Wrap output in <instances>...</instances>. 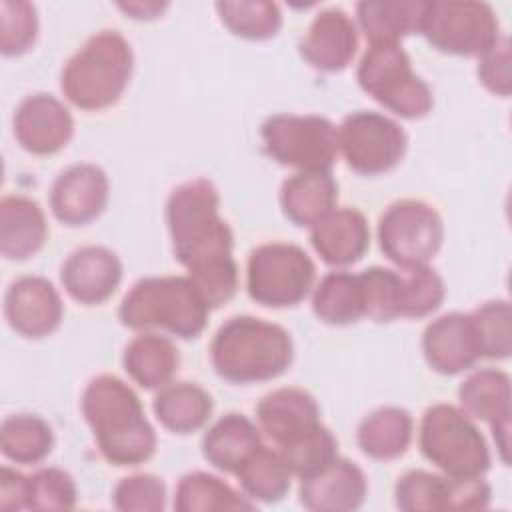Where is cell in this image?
Segmentation results:
<instances>
[{
  "label": "cell",
  "mask_w": 512,
  "mask_h": 512,
  "mask_svg": "<svg viewBox=\"0 0 512 512\" xmlns=\"http://www.w3.org/2000/svg\"><path fill=\"white\" fill-rule=\"evenodd\" d=\"M218 210L220 194L206 178L176 186L166 200L174 258L188 270L210 308L226 304L238 290L234 234Z\"/></svg>",
  "instance_id": "1"
},
{
  "label": "cell",
  "mask_w": 512,
  "mask_h": 512,
  "mask_svg": "<svg viewBox=\"0 0 512 512\" xmlns=\"http://www.w3.org/2000/svg\"><path fill=\"white\" fill-rule=\"evenodd\" d=\"M82 416L94 432L100 454L114 466H138L152 458L156 432L138 394L118 376L100 374L80 400Z\"/></svg>",
  "instance_id": "2"
},
{
  "label": "cell",
  "mask_w": 512,
  "mask_h": 512,
  "mask_svg": "<svg viewBox=\"0 0 512 512\" xmlns=\"http://www.w3.org/2000/svg\"><path fill=\"white\" fill-rule=\"evenodd\" d=\"M294 358L290 334L256 316L226 320L212 338L210 360L216 374L232 384L266 382L284 374Z\"/></svg>",
  "instance_id": "3"
},
{
  "label": "cell",
  "mask_w": 512,
  "mask_h": 512,
  "mask_svg": "<svg viewBox=\"0 0 512 512\" xmlns=\"http://www.w3.org/2000/svg\"><path fill=\"white\" fill-rule=\"evenodd\" d=\"M210 306L188 276H148L122 298L120 322L130 330H166L190 340L204 332Z\"/></svg>",
  "instance_id": "4"
},
{
  "label": "cell",
  "mask_w": 512,
  "mask_h": 512,
  "mask_svg": "<svg viewBox=\"0 0 512 512\" xmlns=\"http://www.w3.org/2000/svg\"><path fill=\"white\" fill-rule=\"evenodd\" d=\"M134 68V54L118 30L92 34L64 64L60 88L80 110H104L120 100Z\"/></svg>",
  "instance_id": "5"
},
{
  "label": "cell",
  "mask_w": 512,
  "mask_h": 512,
  "mask_svg": "<svg viewBox=\"0 0 512 512\" xmlns=\"http://www.w3.org/2000/svg\"><path fill=\"white\" fill-rule=\"evenodd\" d=\"M422 456L450 478H482L490 450L474 420L452 404L430 406L420 422Z\"/></svg>",
  "instance_id": "6"
},
{
  "label": "cell",
  "mask_w": 512,
  "mask_h": 512,
  "mask_svg": "<svg viewBox=\"0 0 512 512\" xmlns=\"http://www.w3.org/2000/svg\"><path fill=\"white\" fill-rule=\"evenodd\" d=\"M356 78L368 96L400 118H424L434 106L430 86L414 72L400 44H370L360 58Z\"/></svg>",
  "instance_id": "7"
},
{
  "label": "cell",
  "mask_w": 512,
  "mask_h": 512,
  "mask_svg": "<svg viewBox=\"0 0 512 512\" xmlns=\"http://www.w3.org/2000/svg\"><path fill=\"white\" fill-rule=\"evenodd\" d=\"M314 278L316 266L298 244L266 242L248 256L246 288L256 304L296 306L312 290Z\"/></svg>",
  "instance_id": "8"
},
{
  "label": "cell",
  "mask_w": 512,
  "mask_h": 512,
  "mask_svg": "<svg viewBox=\"0 0 512 512\" xmlns=\"http://www.w3.org/2000/svg\"><path fill=\"white\" fill-rule=\"evenodd\" d=\"M418 34L444 54L478 58L502 36L492 6L476 0H426Z\"/></svg>",
  "instance_id": "9"
},
{
  "label": "cell",
  "mask_w": 512,
  "mask_h": 512,
  "mask_svg": "<svg viewBox=\"0 0 512 512\" xmlns=\"http://www.w3.org/2000/svg\"><path fill=\"white\" fill-rule=\"evenodd\" d=\"M260 138L274 162L298 172H330L338 156V128L316 114H274L264 120Z\"/></svg>",
  "instance_id": "10"
},
{
  "label": "cell",
  "mask_w": 512,
  "mask_h": 512,
  "mask_svg": "<svg viewBox=\"0 0 512 512\" xmlns=\"http://www.w3.org/2000/svg\"><path fill=\"white\" fill-rule=\"evenodd\" d=\"M378 242L398 268L426 266L444 242V222L436 208L422 200H398L378 220Z\"/></svg>",
  "instance_id": "11"
},
{
  "label": "cell",
  "mask_w": 512,
  "mask_h": 512,
  "mask_svg": "<svg viewBox=\"0 0 512 512\" xmlns=\"http://www.w3.org/2000/svg\"><path fill=\"white\" fill-rule=\"evenodd\" d=\"M408 148L404 128L372 110L348 114L338 126V152L350 170L362 176H378L400 164Z\"/></svg>",
  "instance_id": "12"
},
{
  "label": "cell",
  "mask_w": 512,
  "mask_h": 512,
  "mask_svg": "<svg viewBox=\"0 0 512 512\" xmlns=\"http://www.w3.org/2000/svg\"><path fill=\"white\" fill-rule=\"evenodd\" d=\"M492 488L484 478H450L428 470H410L394 486V502L404 512L484 510Z\"/></svg>",
  "instance_id": "13"
},
{
  "label": "cell",
  "mask_w": 512,
  "mask_h": 512,
  "mask_svg": "<svg viewBox=\"0 0 512 512\" xmlns=\"http://www.w3.org/2000/svg\"><path fill=\"white\" fill-rule=\"evenodd\" d=\"M110 198L106 172L90 162L68 166L50 188V210L64 226H86L96 220Z\"/></svg>",
  "instance_id": "14"
},
{
  "label": "cell",
  "mask_w": 512,
  "mask_h": 512,
  "mask_svg": "<svg viewBox=\"0 0 512 512\" xmlns=\"http://www.w3.org/2000/svg\"><path fill=\"white\" fill-rule=\"evenodd\" d=\"M16 142L30 154L50 156L60 152L74 136V118L70 110L52 94L26 96L12 120Z\"/></svg>",
  "instance_id": "15"
},
{
  "label": "cell",
  "mask_w": 512,
  "mask_h": 512,
  "mask_svg": "<svg viewBox=\"0 0 512 512\" xmlns=\"http://www.w3.org/2000/svg\"><path fill=\"white\" fill-rule=\"evenodd\" d=\"M4 316L16 334L24 338H44L60 326L64 306L48 278L20 276L4 294Z\"/></svg>",
  "instance_id": "16"
},
{
  "label": "cell",
  "mask_w": 512,
  "mask_h": 512,
  "mask_svg": "<svg viewBox=\"0 0 512 512\" xmlns=\"http://www.w3.org/2000/svg\"><path fill=\"white\" fill-rule=\"evenodd\" d=\"M60 280L72 300L86 306L102 304L122 280V262L106 246H82L64 260Z\"/></svg>",
  "instance_id": "17"
},
{
  "label": "cell",
  "mask_w": 512,
  "mask_h": 512,
  "mask_svg": "<svg viewBox=\"0 0 512 512\" xmlns=\"http://www.w3.org/2000/svg\"><path fill=\"white\" fill-rule=\"evenodd\" d=\"M358 48V30L354 20L342 8L320 10L300 40V56L316 70H344Z\"/></svg>",
  "instance_id": "18"
},
{
  "label": "cell",
  "mask_w": 512,
  "mask_h": 512,
  "mask_svg": "<svg viewBox=\"0 0 512 512\" xmlns=\"http://www.w3.org/2000/svg\"><path fill=\"white\" fill-rule=\"evenodd\" d=\"M428 366L444 376L460 374L480 360V348L470 314L448 312L432 320L422 334Z\"/></svg>",
  "instance_id": "19"
},
{
  "label": "cell",
  "mask_w": 512,
  "mask_h": 512,
  "mask_svg": "<svg viewBox=\"0 0 512 512\" xmlns=\"http://www.w3.org/2000/svg\"><path fill=\"white\" fill-rule=\"evenodd\" d=\"M256 420L276 448L286 446L318 428L320 408L314 396L302 388L286 386L268 392L256 406Z\"/></svg>",
  "instance_id": "20"
},
{
  "label": "cell",
  "mask_w": 512,
  "mask_h": 512,
  "mask_svg": "<svg viewBox=\"0 0 512 512\" xmlns=\"http://www.w3.org/2000/svg\"><path fill=\"white\" fill-rule=\"evenodd\" d=\"M368 480L362 468L336 458L320 472L300 480V504L314 512H350L364 504Z\"/></svg>",
  "instance_id": "21"
},
{
  "label": "cell",
  "mask_w": 512,
  "mask_h": 512,
  "mask_svg": "<svg viewBox=\"0 0 512 512\" xmlns=\"http://www.w3.org/2000/svg\"><path fill=\"white\" fill-rule=\"evenodd\" d=\"M310 242L328 266H350L370 246L368 220L356 208H334L310 228Z\"/></svg>",
  "instance_id": "22"
},
{
  "label": "cell",
  "mask_w": 512,
  "mask_h": 512,
  "mask_svg": "<svg viewBox=\"0 0 512 512\" xmlns=\"http://www.w3.org/2000/svg\"><path fill=\"white\" fill-rule=\"evenodd\" d=\"M48 224L40 204L24 194H8L0 202V252L8 260H26L42 250Z\"/></svg>",
  "instance_id": "23"
},
{
  "label": "cell",
  "mask_w": 512,
  "mask_h": 512,
  "mask_svg": "<svg viewBox=\"0 0 512 512\" xmlns=\"http://www.w3.org/2000/svg\"><path fill=\"white\" fill-rule=\"evenodd\" d=\"M260 446V428L238 412L218 418L202 438V454L208 464L228 474H236Z\"/></svg>",
  "instance_id": "24"
},
{
  "label": "cell",
  "mask_w": 512,
  "mask_h": 512,
  "mask_svg": "<svg viewBox=\"0 0 512 512\" xmlns=\"http://www.w3.org/2000/svg\"><path fill=\"white\" fill-rule=\"evenodd\" d=\"M338 184L330 172L306 170L284 180L280 188V206L284 216L296 226L312 228L322 216L334 210Z\"/></svg>",
  "instance_id": "25"
},
{
  "label": "cell",
  "mask_w": 512,
  "mask_h": 512,
  "mask_svg": "<svg viewBox=\"0 0 512 512\" xmlns=\"http://www.w3.org/2000/svg\"><path fill=\"white\" fill-rule=\"evenodd\" d=\"M426 0H364L356 4V20L370 44H400L420 32Z\"/></svg>",
  "instance_id": "26"
},
{
  "label": "cell",
  "mask_w": 512,
  "mask_h": 512,
  "mask_svg": "<svg viewBox=\"0 0 512 512\" xmlns=\"http://www.w3.org/2000/svg\"><path fill=\"white\" fill-rule=\"evenodd\" d=\"M462 410L472 420H482L490 428L510 424L512 386L510 376L498 368L474 370L458 388Z\"/></svg>",
  "instance_id": "27"
},
{
  "label": "cell",
  "mask_w": 512,
  "mask_h": 512,
  "mask_svg": "<svg viewBox=\"0 0 512 512\" xmlns=\"http://www.w3.org/2000/svg\"><path fill=\"white\" fill-rule=\"evenodd\" d=\"M122 364L138 386L156 390L174 378L180 366V352L170 338L156 332H142L124 348Z\"/></svg>",
  "instance_id": "28"
},
{
  "label": "cell",
  "mask_w": 512,
  "mask_h": 512,
  "mask_svg": "<svg viewBox=\"0 0 512 512\" xmlns=\"http://www.w3.org/2000/svg\"><path fill=\"white\" fill-rule=\"evenodd\" d=\"M414 434V420L408 410L400 406H382L370 412L356 432L360 450L372 460L400 458Z\"/></svg>",
  "instance_id": "29"
},
{
  "label": "cell",
  "mask_w": 512,
  "mask_h": 512,
  "mask_svg": "<svg viewBox=\"0 0 512 512\" xmlns=\"http://www.w3.org/2000/svg\"><path fill=\"white\" fill-rule=\"evenodd\" d=\"M212 408V396L194 382H168L152 402L158 422L174 434L200 430L208 422Z\"/></svg>",
  "instance_id": "30"
},
{
  "label": "cell",
  "mask_w": 512,
  "mask_h": 512,
  "mask_svg": "<svg viewBox=\"0 0 512 512\" xmlns=\"http://www.w3.org/2000/svg\"><path fill=\"white\" fill-rule=\"evenodd\" d=\"M314 316L330 326H348L364 316L362 288L358 274L328 272L312 294Z\"/></svg>",
  "instance_id": "31"
},
{
  "label": "cell",
  "mask_w": 512,
  "mask_h": 512,
  "mask_svg": "<svg viewBox=\"0 0 512 512\" xmlns=\"http://www.w3.org/2000/svg\"><path fill=\"white\" fill-rule=\"evenodd\" d=\"M174 510L212 512V510H252L254 500L236 492L222 478L208 472H190L180 478L174 492Z\"/></svg>",
  "instance_id": "32"
},
{
  "label": "cell",
  "mask_w": 512,
  "mask_h": 512,
  "mask_svg": "<svg viewBox=\"0 0 512 512\" xmlns=\"http://www.w3.org/2000/svg\"><path fill=\"white\" fill-rule=\"evenodd\" d=\"M54 446L50 424L38 414H12L0 426V450L16 464H38Z\"/></svg>",
  "instance_id": "33"
},
{
  "label": "cell",
  "mask_w": 512,
  "mask_h": 512,
  "mask_svg": "<svg viewBox=\"0 0 512 512\" xmlns=\"http://www.w3.org/2000/svg\"><path fill=\"white\" fill-rule=\"evenodd\" d=\"M244 494L264 504L280 502L290 490L292 472L278 450L260 446L236 472Z\"/></svg>",
  "instance_id": "34"
},
{
  "label": "cell",
  "mask_w": 512,
  "mask_h": 512,
  "mask_svg": "<svg viewBox=\"0 0 512 512\" xmlns=\"http://www.w3.org/2000/svg\"><path fill=\"white\" fill-rule=\"evenodd\" d=\"M216 10L222 24L246 40H268L282 26L280 6L268 0H226L216 2Z\"/></svg>",
  "instance_id": "35"
},
{
  "label": "cell",
  "mask_w": 512,
  "mask_h": 512,
  "mask_svg": "<svg viewBox=\"0 0 512 512\" xmlns=\"http://www.w3.org/2000/svg\"><path fill=\"white\" fill-rule=\"evenodd\" d=\"M364 302V316L374 322L402 318V272L382 266L366 268L358 274Z\"/></svg>",
  "instance_id": "36"
},
{
  "label": "cell",
  "mask_w": 512,
  "mask_h": 512,
  "mask_svg": "<svg viewBox=\"0 0 512 512\" xmlns=\"http://www.w3.org/2000/svg\"><path fill=\"white\" fill-rule=\"evenodd\" d=\"M480 358L504 360L512 352V308L508 300H490L470 314Z\"/></svg>",
  "instance_id": "37"
},
{
  "label": "cell",
  "mask_w": 512,
  "mask_h": 512,
  "mask_svg": "<svg viewBox=\"0 0 512 512\" xmlns=\"http://www.w3.org/2000/svg\"><path fill=\"white\" fill-rule=\"evenodd\" d=\"M284 458L288 470L302 478H308L338 458V442L326 426H318L302 438L276 448Z\"/></svg>",
  "instance_id": "38"
},
{
  "label": "cell",
  "mask_w": 512,
  "mask_h": 512,
  "mask_svg": "<svg viewBox=\"0 0 512 512\" xmlns=\"http://www.w3.org/2000/svg\"><path fill=\"white\" fill-rule=\"evenodd\" d=\"M402 272V318H424L436 312L446 288L440 274L426 266L400 268Z\"/></svg>",
  "instance_id": "39"
},
{
  "label": "cell",
  "mask_w": 512,
  "mask_h": 512,
  "mask_svg": "<svg viewBox=\"0 0 512 512\" xmlns=\"http://www.w3.org/2000/svg\"><path fill=\"white\" fill-rule=\"evenodd\" d=\"M38 36L36 6L26 0L0 2V52L20 56L28 52Z\"/></svg>",
  "instance_id": "40"
},
{
  "label": "cell",
  "mask_w": 512,
  "mask_h": 512,
  "mask_svg": "<svg viewBox=\"0 0 512 512\" xmlns=\"http://www.w3.org/2000/svg\"><path fill=\"white\" fill-rule=\"evenodd\" d=\"M76 498V482L62 468H40L30 476L28 510H72Z\"/></svg>",
  "instance_id": "41"
},
{
  "label": "cell",
  "mask_w": 512,
  "mask_h": 512,
  "mask_svg": "<svg viewBox=\"0 0 512 512\" xmlns=\"http://www.w3.org/2000/svg\"><path fill=\"white\" fill-rule=\"evenodd\" d=\"M112 504L120 512H160L166 506V484L154 474L126 476L114 486Z\"/></svg>",
  "instance_id": "42"
},
{
  "label": "cell",
  "mask_w": 512,
  "mask_h": 512,
  "mask_svg": "<svg viewBox=\"0 0 512 512\" xmlns=\"http://www.w3.org/2000/svg\"><path fill=\"white\" fill-rule=\"evenodd\" d=\"M478 78L496 96H510L512 92V56H510V42L506 36L486 50L478 58Z\"/></svg>",
  "instance_id": "43"
},
{
  "label": "cell",
  "mask_w": 512,
  "mask_h": 512,
  "mask_svg": "<svg viewBox=\"0 0 512 512\" xmlns=\"http://www.w3.org/2000/svg\"><path fill=\"white\" fill-rule=\"evenodd\" d=\"M30 504V476L16 468H0V508L24 510Z\"/></svg>",
  "instance_id": "44"
},
{
  "label": "cell",
  "mask_w": 512,
  "mask_h": 512,
  "mask_svg": "<svg viewBox=\"0 0 512 512\" xmlns=\"http://www.w3.org/2000/svg\"><path fill=\"white\" fill-rule=\"evenodd\" d=\"M166 2H156V0H134V2H118V8L126 12L134 20H152L158 18L166 10Z\"/></svg>",
  "instance_id": "45"
}]
</instances>
